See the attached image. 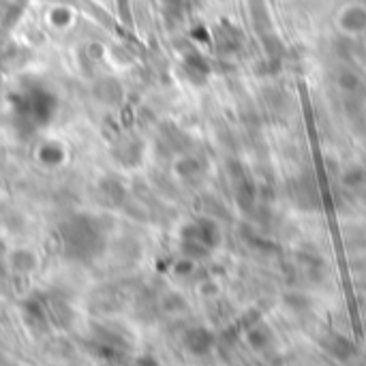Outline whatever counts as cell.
I'll return each instance as SVG.
<instances>
[{
    "instance_id": "6da1fadb",
    "label": "cell",
    "mask_w": 366,
    "mask_h": 366,
    "mask_svg": "<svg viewBox=\"0 0 366 366\" xmlns=\"http://www.w3.org/2000/svg\"><path fill=\"white\" fill-rule=\"evenodd\" d=\"M182 251L191 257H208L221 242L218 225L210 218H198L182 227Z\"/></svg>"
},
{
    "instance_id": "7a4b0ae2",
    "label": "cell",
    "mask_w": 366,
    "mask_h": 366,
    "mask_svg": "<svg viewBox=\"0 0 366 366\" xmlns=\"http://www.w3.org/2000/svg\"><path fill=\"white\" fill-rule=\"evenodd\" d=\"M336 28L345 37H360L366 33V7L360 3H347L336 13Z\"/></svg>"
},
{
    "instance_id": "3957f363",
    "label": "cell",
    "mask_w": 366,
    "mask_h": 366,
    "mask_svg": "<svg viewBox=\"0 0 366 366\" xmlns=\"http://www.w3.org/2000/svg\"><path fill=\"white\" fill-rule=\"evenodd\" d=\"M214 343V336L206 328H195L186 334V347L193 354H206Z\"/></svg>"
}]
</instances>
